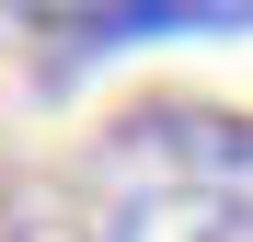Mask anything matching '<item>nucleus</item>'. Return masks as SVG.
I'll return each mask as SVG.
<instances>
[{"label": "nucleus", "mask_w": 253, "mask_h": 242, "mask_svg": "<svg viewBox=\"0 0 253 242\" xmlns=\"http://www.w3.org/2000/svg\"><path fill=\"white\" fill-rule=\"evenodd\" d=\"M0 23L46 35V47H69V58H104V47H150V35L253 23V0H0Z\"/></svg>", "instance_id": "nucleus-1"}, {"label": "nucleus", "mask_w": 253, "mask_h": 242, "mask_svg": "<svg viewBox=\"0 0 253 242\" xmlns=\"http://www.w3.org/2000/svg\"><path fill=\"white\" fill-rule=\"evenodd\" d=\"M115 161H173V173L230 185V173H253V115H230V104H138L115 127Z\"/></svg>", "instance_id": "nucleus-2"}, {"label": "nucleus", "mask_w": 253, "mask_h": 242, "mask_svg": "<svg viewBox=\"0 0 253 242\" xmlns=\"http://www.w3.org/2000/svg\"><path fill=\"white\" fill-rule=\"evenodd\" d=\"M104 242H253V196H242V185H161V196H138Z\"/></svg>", "instance_id": "nucleus-3"}]
</instances>
